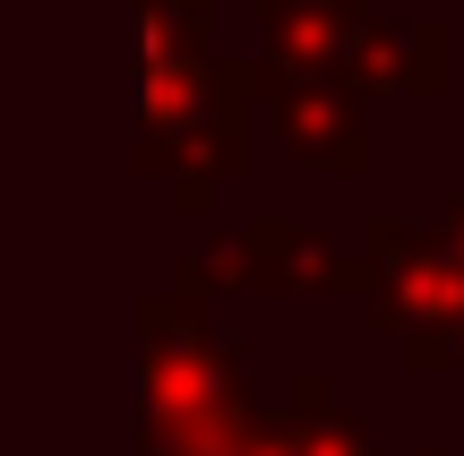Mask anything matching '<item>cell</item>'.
Here are the masks:
<instances>
[{
    "instance_id": "obj_3",
    "label": "cell",
    "mask_w": 464,
    "mask_h": 456,
    "mask_svg": "<svg viewBox=\"0 0 464 456\" xmlns=\"http://www.w3.org/2000/svg\"><path fill=\"white\" fill-rule=\"evenodd\" d=\"M249 121H258V103H249V61H216L207 112L189 121V130H172L164 147H138V172H147V181H172V207L198 224L224 181H249Z\"/></svg>"
},
{
    "instance_id": "obj_14",
    "label": "cell",
    "mask_w": 464,
    "mask_h": 456,
    "mask_svg": "<svg viewBox=\"0 0 464 456\" xmlns=\"http://www.w3.org/2000/svg\"><path fill=\"white\" fill-rule=\"evenodd\" d=\"M448 371H464V302H456V319H448Z\"/></svg>"
},
{
    "instance_id": "obj_8",
    "label": "cell",
    "mask_w": 464,
    "mask_h": 456,
    "mask_svg": "<svg viewBox=\"0 0 464 456\" xmlns=\"http://www.w3.org/2000/svg\"><path fill=\"white\" fill-rule=\"evenodd\" d=\"M276 422H284V448L293 456H387L379 440H370V422L327 388V371H293Z\"/></svg>"
},
{
    "instance_id": "obj_1",
    "label": "cell",
    "mask_w": 464,
    "mask_h": 456,
    "mask_svg": "<svg viewBox=\"0 0 464 456\" xmlns=\"http://www.w3.org/2000/svg\"><path fill=\"white\" fill-rule=\"evenodd\" d=\"M456 302H464V276H456L448 241L430 224H404V216H370L362 224V319H370V336L404 344V371L413 379L448 371Z\"/></svg>"
},
{
    "instance_id": "obj_6",
    "label": "cell",
    "mask_w": 464,
    "mask_h": 456,
    "mask_svg": "<svg viewBox=\"0 0 464 456\" xmlns=\"http://www.w3.org/2000/svg\"><path fill=\"white\" fill-rule=\"evenodd\" d=\"M232 241H241L249 293H293V302H362V250H344L327 224L258 216V224H232Z\"/></svg>"
},
{
    "instance_id": "obj_4",
    "label": "cell",
    "mask_w": 464,
    "mask_h": 456,
    "mask_svg": "<svg viewBox=\"0 0 464 456\" xmlns=\"http://www.w3.org/2000/svg\"><path fill=\"white\" fill-rule=\"evenodd\" d=\"M249 103L266 112L276 147L293 164L327 172V181H362L370 172V103H353L335 78H293V69L249 61Z\"/></svg>"
},
{
    "instance_id": "obj_11",
    "label": "cell",
    "mask_w": 464,
    "mask_h": 456,
    "mask_svg": "<svg viewBox=\"0 0 464 456\" xmlns=\"http://www.w3.org/2000/svg\"><path fill=\"white\" fill-rule=\"evenodd\" d=\"M241 293H249V267H241V241L232 233H207L198 250L172 258V302L216 310V302H241Z\"/></svg>"
},
{
    "instance_id": "obj_5",
    "label": "cell",
    "mask_w": 464,
    "mask_h": 456,
    "mask_svg": "<svg viewBox=\"0 0 464 456\" xmlns=\"http://www.w3.org/2000/svg\"><path fill=\"white\" fill-rule=\"evenodd\" d=\"M353 103H439L456 86V34L448 17H379L353 34L344 69H335Z\"/></svg>"
},
{
    "instance_id": "obj_2",
    "label": "cell",
    "mask_w": 464,
    "mask_h": 456,
    "mask_svg": "<svg viewBox=\"0 0 464 456\" xmlns=\"http://www.w3.org/2000/svg\"><path fill=\"white\" fill-rule=\"evenodd\" d=\"M249 344L216 336V319L172 293L138 302V388H147V422H181V413H216L249 396Z\"/></svg>"
},
{
    "instance_id": "obj_9",
    "label": "cell",
    "mask_w": 464,
    "mask_h": 456,
    "mask_svg": "<svg viewBox=\"0 0 464 456\" xmlns=\"http://www.w3.org/2000/svg\"><path fill=\"white\" fill-rule=\"evenodd\" d=\"M258 422H266V405H258V396H232V405H216V413L138 422V456H241Z\"/></svg>"
},
{
    "instance_id": "obj_15",
    "label": "cell",
    "mask_w": 464,
    "mask_h": 456,
    "mask_svg": "<svg viewBox=\"0 0 464 456\" xmlns=\"http://www.w3.org/2000/svg\"><path fill=\"white\" fill-rule=\"evenodd\" d=\"M439 456H464V448H439Z\"/></svg>"
},
{
    "instance_id": "obj_12",
    "label": "cell",
    "mask_w": 464,
    "mask_h": 456,
    "mask_svg": "<svg viewBox=\"0 0 464 456\" xmlns=\"http://www.w3.org/2000/svg\"><path fill=\"white\" fill-rule=\"evenodd\" d=\"M439 241H448V258H456V276H464V189L448 199V216H439Z\"/></svg>"
},
{
    "instance_id": "obj_7",
    "label": "cell",
    "mask_w": 464,
    "mask_h": 456,
    "mask_svg": "<svg viewBox=\"0 0 464 456\" xmlns=\"http://www.w3.org/2000/svg\"><path fill=\"white\" fill-rule=\"evenodd\" d=\"M258 17V61L293 78H335L353 34L370 26V0H249Z\"/></svg>"
},
{
    "instance_id": "obj_13",
    "label": "cell",
    "mask_w": 464,
    "mask_h": 456,
    "mask_svg": "<svg viewBox=\"0 0 464 456\" xmlns=\"http://www.w3.org/2000/svg\"><path fill=\"white\" fill-rule=\"evenodd\" d=\"M241 456H293V448H284V422H276V413L249 431V448H241Z\"/></svg>"
},
{
    "instance_id": "obj_10",
    "label": "cell",
    "mask_w": 464,
    "mask_h": 456,
    "mask_svg": "<svg viewBox=\"0 0 464 456\" xmlns=\"http://www.w3.org/2000/svg\"><path fill=\"white\" fill-rule=\"evenodd\" d=\"M216 0H138V61H207Z\"/></svg>"
}]
</instances>
